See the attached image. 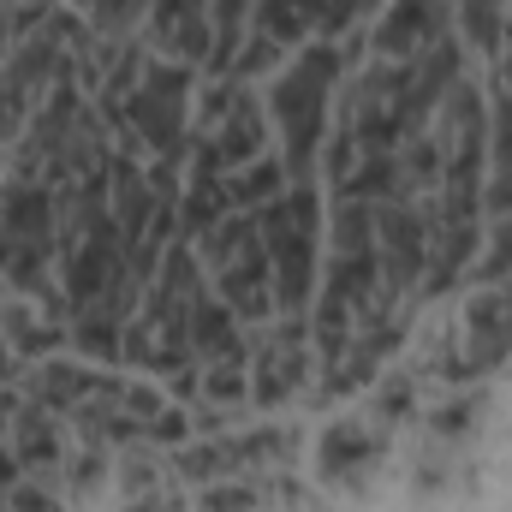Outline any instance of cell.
<instances>
[{"instance_id": "1", "label": "cell", "mask_w": 512, "mask_h": 512, "mask_svg": "<svg viewBox=\"0 0 512 512\" xmlns=\"http://www.w3.org/2000/svg\"><path fill=\"white\" fill-rule=\"evenodd\" d=\"M358 60V42L340 48V42H304L286 72L274 78V96H268V114L280 126V161L292 179H310V167L322 161V143H328V102H334V84L340 72Z\"/></svg>"}, {"instance_id": "2", "label": "cell", "mask_w": 512, "mask_h": 512, "mask_svg": "<svg viewBox=\"0 0 512 512\" xmlns=\"http://www.w3.org/2000/svg\"><path fill=\"white\" fill-rule=\"evenodd\" d=\"M197 245L203 280H215V292L227 298V310L239 322H268L274 316V262L262 245V221L251 209H227Z\"/></svg>"}, {"instance_id": "3", "label": "cell", "mask_w": 512, "mask_h": 512, "mask_svg": "<svg viewBox=\"0 0 512 512\" xmlns=\"http://www.w3.org/2000/svg\"><path fill=\"white\" fill-rule=\"evenodd\" d=\"M256 221H262L268 262H274V310L280 316H304V304L316 292V239H322L310 179H292L268 209H256Z\"/></svg>"}, {"instance_id": "4", "label": "cell", "mask_w": 512, "mask_h": 512, "mask_svg": "<svg viewBox=\"0 0 512 512\" xmlns=\"http://www.w3.org/2000/svg\"><path fill=\"white\" fill-rule=\"evenodd\" d=\"M185 90H191L185 66H143L126 102V126L131 137L149 143L155 167H179V155H185Z\"/></svg>"}, {"instance_id": "5", "label": "cell", "mask_w": 512, "mask_h": 512, "mask_svg": "<svg viewBox=\"0 0 512 512\" xmlns=\"http://www.w3.org/2000/svg\"><path fill=\"white\" fill-rule=\"evenodd\" d=\"M376 251H382L387 304L423 292V268H429V203L423 197H382L376 203Z\"/></svg>"}, {"instance_id": "6", "label": "cell", "mask_w": 512, "mask_h": 512, "mask_svg": "<svg viewBox=\"0 0 512 512\" xmlns=\"http://www.w3.org/2000/svg\"><path fill=\"white\" fill-rule=\"evenodd\" d=\"M310 376V334H304V316H286L274 334L256 340L251 358V393L256 405H280L286 393H298Z\"/></svg>"}, {"instance_id": "7", "label": "cell", "mask_w": 512, "mask_h": 512, "mask_svg": "<svg viewBox=\"0 0 512 512\" xmlns=\"http://www.w3.org/2000/svg\"><path fill=\"white\" fill-rule=\"evenodd\" d=\"M382 459H387V429H382V423L352 417V423H334V429L322 435L316 471H322V483H328V489H364V483L376 477V465H382Z\"/></svg>"}, {"instance_id": "8", "label": "cell", "mask_w": 512, "mask_h": 512, "mask_svg": "<svg viewBox=\"0 0 512 512\" xmlns=\"http://www.w3.org/2000/svg\"><path fill=\"white\" fill-rule=\"evenodd\" d=\"M280 453H292V435H286V429H256V435H227V441L185 447V453H179V471L221 483V477H251L262 465H274Z\"/></svg>"}, {"instance_id": "9", "label": "cell", "mask_w": 512, "mask_h": 512, "mask_svg": "<svg viewBox=\"0 0 512 512\" xmlns=\"http://www.w3.org/2000/svg\"><path fill=\"white\" fill-rule=\"evenodd\" d=\"M453 18V0H387L376 24V60H411L435 48L441 36H453Z\"/></svg>"}, {"instance_id": "10", "label": "cell", "mask_w": 512, "mask_h": 512, "mask_svg": "<svg viewBox=\"0 0 512 512\" xmlns=\"http://www.w3.org/2000/svg\"><path fill=\"white\" fill-rule=\"evenodd\" d=\"M483 209L489 221L512 215V84H495V114H489V179H483Z\"/></svg>"}, {"instance_id": "11", "label": "cell", "mask_w": 512, "mask_h": 512, "mask_svg": "<svg viewBox=\"0 0 512 512\" xmlns=\"http://www.w3.org/2000/svg\"><path fill=\"white\" fill-rule=\"evenodd\" d=\"M477 417H483V393H453V399L429 417V429H435V441L465 447V435L477 429Z\"/></svg>"}, {"instance_id": "12", "label": "cell", "mask_w": 512, "mask_h": 512, "mask_svg": "<svg viewBox=\"0 0 512 512\" xmlns=\"http://www.w3.org/2000/svg\"><path fill=\"white\" fill-rule=\"evenodd\" d=\"M262 489H268V483H262L256 471L251 477H221V483L197 501V512H256L262 507Z\"/></svg>"}, {"instance_id": "13", "label": "cell", "mask_w": 512, "mask_h": 512, "mask_svg": "<svg viewBox=\"0 0 512 512\" xmlns=\"http://www.w3.org/2000/svg\"><path fill=\"white\" fill-rule=\"evenodd\" d=\"M477 262H471V274L483 280V286H501V280H512V215L507 221H495V233L477 245Z\"/></svg>"}, {"instance_id": "14", "label": "cell", "mask_w": 512, "mask_h": 512, "mask_svg": "<svg viewBox=\"0 0 512 512\" xmlns=\"http://www.w3.org/2000/svg\"><path fill=\"white\" fill-rule=\"evenodd\" d=\"M411 393H417L411 382H387V387H382V405H376V417H382V423H393V417H411Z\"/></svg>"}, {"instance_id": "15", "label": "cell", "mask_w": 512, "mask_h": 512, "mask_svg": "<svg viewBox=\"0 0 512 512\" xmlns=\"http://www.w3.org/2000/svg\"><path fill=\"white\" fill-rule=\"evenodd\" d=\"M126 512H185V495H161V489H149V495H137Z\"/></svg>"}, {"instance_id": "16", "label": "cell", "mask_w": 512, "mask_h": 512, "mask_svg": "<svg viewBox=\"0 0 512 512\" xmlns=\"http://www.w3.org/2000/svg\"><path fill=\"white\" fill-rule=\"evenodd\" d=\"M0 262H6V227H0Z\"/></svg>"}]
</instances>
